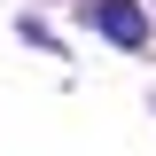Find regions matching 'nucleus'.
I'll list each match as a JSON object with an SVG mask.
<instances>
[{
  "label": "nucleus",
  "mask_w": 156,
  "mask_h": 156,
  "mask_svg": "<svg viewBox=\"0 0 156 156\" xmlns=\"http://www.w3.org/2000/svg\"><path fill=\"white\" fill-rule=\"evenodd\" d=\"M101 31L125 39V47H140V39H148V16H140L133 0H101Z\"/></svg>",
  "instance_id": "obj_1"
}]
</instances>
